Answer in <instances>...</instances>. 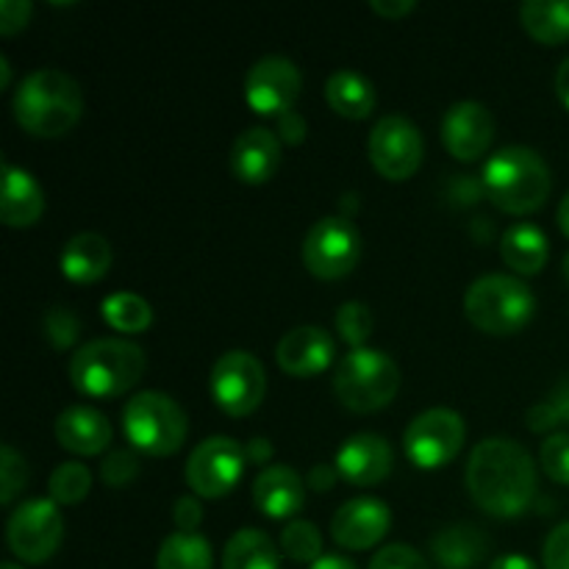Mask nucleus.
<instances>
[{"mask_svg": "<svg viewBox=\"0 0 569 569\" xmlns=\"http://www.w3.org/2000/svg\"><path fill=\"white\" fill-rule=\"evenodd\" d=\"M465 481L478 509L500 520L526 515L537 498V467L531 453L515 439L492 437L478 442Z\"/></svg>", "mask_w": 569, "mask_h": 569, "instance_id": "obj_1", "label": "nucleus"}, {"mask_svg": "<svg viewBox=\"0 0 569 569\" xmlns=\"http://www.w3.org/2000/svg\"><path fill=\"white\" fill-rule=\"evenodd\" d=\"M17 126L26 128L31 137L53 139L70 131L83 111V92L72 76L56 67L28 72L17 87L14 100Z\"/></svg>", "mask_w": 569, "mask_h": 569, "instance_id": "obj_2", "label": "nucleus"}, {"mask_svg": "<svg viewBox=\"0 0 569 569\" xmlns=\"http://www.w3.org/2000/svg\"><path fill=\"white\" fill-rule=\"evenodd\" d=\"M550 187H553L550 167L537 150L526 144L500 148L483 164V192L500 211L509 214H531L542 209Z\"/></svg>", "mask_w": 569, "mask_h": 569, "instance_id": "obj_3", "label": "nucleus"}, {"mask_svg": "<svg viewBox=\"0 0 569 569\" xmlns=\"http://www.w3.org/2000/svg\"><path fill=\"white\" fill-rule=\"evenodd\" d=\"M144 372V350L131 339H92L70 359V381L87 398L126 395Z\"/></svg>", "mask_w": 569, "mask_h": 569, "instance_id": "obj_4", "label": "nucleus"}, {"mask_svg": "<svg viewBox=\"0 0 569 569\" xmlns=\"http://www.w3.org/2000/svg\"><path fill=\"white\" fill-rule=\"evenodd\" d=\"M537 311V298L520 278L489 272L470 283L465 295V315L481 331L506 337L528 326Z\"/></svg>", "mask_w": 569, "mask_h": 569, "instance_id": "obj_5", "label": "nucleus"}, {"mask_svg": "<svg viewBox=\"0 0 569 569\" xmlns=\"http://www.w3.org/2000/svg\"><path fill=\"white\" fill-rule=\"evenodd\" d=\"M400 389V367L383 350L356 348L342 356L333 370V392L350 411L370 415L395 400Z\"/></svg>", "mask_w": 569, "mask_h": 569, "instance_id": "obj_6", "label": "nucleus"}, {"mask_svg": "<svg viewBox=\"0 0 569 569\" xmlns=\"http://www.w3.org/2000/svg\"><path fill=\"white\" fill-rule=\"evenodd\" d=\"M122 428L128 442L148 456H172L181 450L189 433L187 411L170 395L137 392L122 409Z\"/></svg>", "mask_w": 569, "mask_h": 569, "instance_id": "obj_7", "label": "nucleus"}, {"mask_svg": "<svg viewBox=\"0 0 569 569\" xmlns=\"http://www.w3.org/2000/svg\"><path fill=\"white\" fill-rule=\"evenodd\" d=\"M361 256V233L350 217L331 214L317 220L303 239V264L322 281H337L356 270Z\"/></svg>", "mask_w": 569, "mask_h": 569, "instance_id": "obj_8", "label": "nucleus"}, {"mask_svg": "<svg viewBox=\"0 0 569 569\" xmlns=\"http://www.w3.org/2000/svg\"><path fill=\"white\" fill-rule=\"evenodd\" d=\"M11 553L26 565H44L64 539V517L50 498H33L17 506L6 526Z\"/></svg>", "mask_w": 569, "mask_h": 569, "instance_id": "obj_9", "label": "nucleus"}, {"mask_svg": "<svg viewBox=\"0 0 569 569\" xmlns=\"http://www.w3.org/2000/svg\"><path fill=\"white\" fill-rule=\"evenodd\" d=\"M467 439V422L459 411L428 409L409 422L403 437L406 456L422 470H439L459 456Z\"/></svg>", "mask_w": 569, "mask_h": 569, "instance_id": "obj_10", "label": "nucleus"}, {"mask_svg": "<svg viewBox=\"0 0 569 569\" xmlns=\"http://www.w3.org/2000/svg\"><path fill=\"white\" fill-rule=\"evenodd\" d=\"M267 392V372L248 350H228L211 367V395L231 417H244L259 409Z\"/></svg>", "mask_w": 569, "mask_h": 569, "instance_id": "obj_11", "label": "nucleus"}, {"mask_svg": "<svg viewBox=\"0 0 569 569\" xmlns=\"http://www.w3.org/2000/svg\"><path fill=\"white\" fill-rule=\"evenodd\" d=\"M248 453L244 445L231 437H209L189 453L187 483L200 498H222L242 478Z\"/></svg>", "mask_w": 569, "mask_h": 569, "instance_id": "obj_12", "label": "nucleus"}, {"mask_svg": "<svg viewBox=\"0 0 569 569\" xmlns=\"http://www.w3.org/2000/svg\"><path fill=\"white\" fill-rule=\"evenodd\" d=\"M422 133L409 117L387 114L370 133V161L387 181H406L422 164Z\"/></svg>", "mask_w": 569, "mask_h": 569, "instance_id": "obj_13", "label": "nucleus"}, {"mask_svg": "<svg viewBox=\"0 0 569 569\" xmlns=\"http://www.w3.org/2000/svg\"><path fill=\"white\" fill-rule=\"evenodd\" d=\"M303 89L298 64L287 56H264L244 76V100L256 114L281 117L292 111Z\"/></svg>", "mask_w": 569, "mask_h": 569, "instance_id": "obj_14", "label": "nucleus"}, {"mask_svg": "<svg viewBox=\"0 0 569 569\" xmlns=\"http://www.w3.org/2000/svg\"><path fill=\"white\" fill-rule=\"evenodd\" d=\"M495 139V117L478 100H459L442 117V142L459 161H476Z\"/></svg>", "mask_w": 569, "mask_h": 569, "instance_id": "obj_15", "label": "nucleus"}, {"mask_svg": "<svg viewBox=\"0 0 569 569\" xmlns=\"http://www.w3.org/2000/svg\"><path fill=\"white\" fill-rule=\"evenodd\" d=\"M392 526L389 506L378 498H353L339 506L331 520L333 542L348 550H370Z\"/></svg>", "mask_w": 569, "mask_h": 569, "instance_id": "obj_16", "label": "nucleus"}, {"mask_svg": "<svg viewBox=\"0 0 569 569\" xmlns=\"http://www.w3.org/2000/svg\"><path fill=\"white\" fill-rule=\"evenodd\" d=\"M337 356V342L320 326H298L287 331L278 342L276 359L283 372L292 378H309L328 370Z\"/></svg>", "mask_w": 569, "mask_h": 569, "instance_id": "obj_17", "label": "nucleus"}, {"mask_svg": "<svg viewBox=\"0 0 569 569\" xmlns=\"http://www.w3.org/2000/svg\"><path fill=\"white\" fill-rule=\"evenodd\" d=\"M392 445L378 433H353L350 439H345L337 461H333L339 476L356 487H372V483L383 481L392 472Z\"/></svg>", "mask_w": 569, "mask_h": 569, "instance_id": "obj_18", "label": "nucleus"}, {"mask_svg": "<svg viewBox=\"0 0 569 569\" xmlns=\"http://www.w3.org/2000/svg\"><path fill=\"white\" fill-rule=\"evenodd\" d=\"M281 164V139L264 126L244 128L231 148V170L244 183H267Z\"/></svg>", "mask_w": 569, "mask_h": 569, "instance_id": "obj_19", "label": "nucleus"}, {"mask_svg": "<svg viewBox=\"0 0 569 569\" xmlns=\"http://www.w3.org/2000/svg\"><path fill=\"white\" fill-rule=\"evenodd\" d=\"M56 439L61 448L78 456H98L111 445V422L92 406H67L56 417Z\"/></svg>", "mask_w": 569, "mask_h": 569, "instance_id": "obj_20", "label": "nucleus"}, {"mask_svg": "<svg viewBox=\"0 0 569 569\" xmlns=\"http://www.w3.org/2000/svg\"><path fill=\"white\" fill-rule=\"evenodd\" d=\"M306 483L298 470L287 465H272L256 476L253 481V503L256 509L272 520H287L303 509Z\"/></svg>", "mask_w": 569, "mask_h": 569, "instance_id": "obj_21", "label": "nucleus"}, {"mask_svg": "<svg viewBox=\"0 0 569 569\" xmlns=\"http://www.w3.org/2000/svg\"><path fill=\"white\" fill-rule=\"evenodd\" d=\"M44 192L37 178L22 167L3 159V194H0V217L9 228H28L42 217Z\"/></svg>", "mask_w": 569, "mask_h": 569, "instance_id": "obj_22", "label": "nucleus"}, {"mask_svg": "<svg viewBox=\"0 0 569 569\" xmlns=\"http://www.w3.org/2000/svg\"><path fill=\"white\" fill-rule=\"evenodd\" d=\"M111 261H114V250L106 237L94 231L76 233L70 242L61 248L59 267L64 272V278L76 283H92L109 272Z\"/></svg>", "mask_w": 569, "mask_h": 569, "instance_id": "obj_23", "label": "nucleus"}, {"mask_svg": "<svg viewBox=\"0 0 569 569\" xmlns=\"http://www.w3.org/2000/svg\"><path fill=\"white\" fill-rule=\"evenodd\" d=\"M489 539L470 522L442 528L431 539V556L442 569H476L487 559Z\"/></svg>", "mask_w": 569, "mask_h": 569, "instance_id": "obj_24", "label": "nucleus"}, {"mask_svg": "<svg viewBox=\"0 0 569 569\" xmlns=\"http://www.w3.org/2000/svg\"><path fill=\"white\" fill-rule=\"evenodd\" d=\"M500 253L503 261L520 276H537L545 264H548V237L533 222H515L503 231L500 239Z\"/></svg>", "mask_w": 569, "mask_h": 569, "instance_id": "obj_25", "label": "nucleus"}, {"mask_svg": "<svg viewBox=\"0 0 569 569\" xmlns=\"http://www.w3.org/2000/svg\"><path fill=\"white\" fill-rule=\"evenodd\" d=\"M326 100L337 114L348 120H365L376 109V87L356 70H337L326 81Z\"/></svg>", "mask_w": 569, "mask_h": 569, "instance_id": "obj_26", "label": "nucleus"}, {"mask_svg": "<svg viewBox=\"0 0 569 569\" xmlns=\"http://www.w3.org/2000/svg\"><path fill=\"white\" fill-rule=\"evenodd\" d=\"M222 569H281V553L264 531L242 528L228 539Z\"/></svg>", "mask_w": 569, "mask_h": 569, "instance_id": "obj_27", "label": "nucleus"}, {"mask_svg": "<svg viewBox=\"0 0 569 569\" xmlns=\"http://www.w3.org/2000/svg\"><path fill=\"white\" fill-rule=\"evenodd\" d=\"M522 28L542 44L569 39V0H526L520 9Z\"/></svg>", "mask_w": 569, "mask_h": 569, "instance_id": "obj_28", "label": "nucleus"}, {"mask_svg": "<svg viewBox=\"0 0 569 569\" xmlns=\"http://www.w3.org/2000/svg\"><path fill=\"white\" fill-rule=\"evenodd\" d=\"M214 553H211L209 539L200 533L176 531L161 542L156 556V569H211Z\"/></svg>", "mask_w": 569, "mask_h": 569, "instance_id": "obj_29", "label": "nucleus"}, {"mask_svg": "<svg viewBox=\"0 0 569 569\" xmlns=\"http://www.w3.org/2000/svg\"><path fill=\"white\" fill-rule=\"evenodd\" d=\"M103 320L120 333H139L153 322V309L142 295L114 292L103 300Z\"/></svg>", "mask_w": 569, "mask_h": 569, "instance_id": "obj_30", "label": "nucleus"}, {"mask_svg": "<svg viewBox=\"0 0 569 569\" xmlns=\"http://www.w3.org/2000/svg\"><path fill=\"white\" fill-rule=\"evenodd\" d=\"M50 500L61 506L81 503L92 489V472L81 461H64L50 472Z\"/></svg>", "mask_w": 569, "mask_h": 569, "instance_id": "obj_31", "label": "nucleus"}, {"mask_svg": "<svg viewBox=\"0 0 569 569\" xmlns=\"http://www.w3.org/2000/svg\"><path fill=\"white\" fill-rule=\"evenodd\" d=\"M281 550L292 561L300 565H315L322 559V533L315 522L309 520H292L281 531Z\"/></svg>", "mask_w": 569, "mask_h": 569, "instance_id": "obj_32", "label": "nucleus"}, {"mask_svg": "<svg viewBox=\"0 0 569 569\" xmlns=\"http://www.w3.org/2000/svg\"><path fill=\"white\" fill-rule=\"evenodd\" d=\"M333 326H337V333L350 345V348H365V342L370 339L372 326V311L370 306L361 303V300H348L337 309V317H333Z\"/></svg>", "mask_w": 569, "mask_h": 569, "instance_id": "obj_33", "label": "nucleus"}, {"mask_svg": "<svg viewBox=\"0 0 569 569\" xmlns=\"http://www.w3.org/2000/svg\"><path fill=\"white\" fill-rule=\"evenodd\" d=\"M28 481V465L11 445H0V503L9 506Z\"/></svg>", "mask_w": 569, "mask_h": 569, "instance_id": "obj_34", "label": "nucleus"}, {"mask_svg": "<svg viewBox=\"0 0 569 569\" xmlns=\"http://www.w3.org/2000/svg\"><path fill=\"white\" fill-rule=\"evenodd\" d=\"M539 461L556 483L569 487V433H550L539 448Z\"/></svg>", "mask_w": 569, "mask_h": 569, "instance_id": "obj_35", "label": "nucleus"}, {"mask_svg": "<svg viewBox=\"0 0 569 569\" xmlns=\"http://www.w3.org/2000/svg\"><path fill=\"white\" fill-rule=\"evenodd\" d=\"M42 328L44 337H48V342L53 345V348H70L78 339V333H81V322H78L76 311L64 309V306L50 309L48 315H44Z\"/></svg>", "mask_w": 569, "mask_h": 569, "instance_id": "obj_36", "label": "nucleus"}, {"mask_svg": "<svg viewBox=\"0 0 569 569\" xmlns=\"http://www.w3.org/2000/svg\"><path fill=\"white\" fill-rule=\"evenodd\" d=\"M100 476H103V481L109 483V487L114 489L128 487V483L139 476V459L131 453V450L114 448L109 456H106L103 465H100Z\"/></svg>", "mask_w": 569, "mask_h": 569, "instance_id": "obj_37", "label": "nucleus"}, {"mask_svg": "<svg viewBox=\"0 0 569 569\" xmlns=\"http://www.w3.org/2000/svg\"><path fill=\"white\" fill-rule=\"evenodd\" d=\"M370 569H428L426 559H422L420 550H415L411 545H387V548L378 550L372 556Z\"/></svg>", "mask_w": 569, "mask_h": 569, "instance_id": "obj_38", "label": "nucleus"}, {"mask_svg": "<svg viewBox=\"0 0 569 569\" xmlns=\"http://www.w3.org/2000/svg\"><path fill=\"white\" fill-rule=\"evenodd\" d=\"M542 559L545 569H569V520L548 533Z\"/></svg>", "mask_w": 569, "mask_h": 569, "instance_id": "obj_39", "label": "nucleus"}, {"mask_svg": "<svg viewBox=\"0 0 569 569\" xmlns=\"http://www.w3.org/2000/svg\"><path fill=\"white\" fill-rule=\"evenodd\" d=\"M33 6L28 0H0V33L11 37V33L22 31L31 20Z\"/></svg>", "mask_w": 569, "mask_h": 569, "instance_id": "obj_40", "label": "nucleus"}, {"mask_svg": "<svg viewBox=\"0 0 569 569\" xmlns=\"http://www.w3.org/2000/svg\"><path fill=\"white\" fill-rule=\"evenodd\" d=\"M172 520H176L178 531L194 533L200 522H203V509H200L198 500L183 495V498H178L176 506H172Z\"/></svg>", "mask_w": 569, "mask_h": 569, "instance_id": "obj_41", "label": "nucleus"}, {"mask_svg": "<svg viewBox=\"0 0 569 569\" xmlns=\"http://www.w3.org/2000/svg\"><path fill=\"white\" fill-rule=\"evenodd\" d=\"M526 420H528V428H531V431H537V433L553 431L556 426H561L559 415H556V409L548 403V400H545V403L531 406V409H528Z\"/></svg>", "mask_w": 569, "mask_h": 569, "instance_id": "obj_42", "label": "nucleus"}, {"mask_svg": "<svg viewBox=\"0 0 569 569\" xmlns=\"http://www.w3.org/2000/svg\"><path fill=\"white\" fill-rule=\"evenodd\" d=\"M278 133H281L283 142L300 144L306 139V120L298 111H287V114L278 117Z\"/></svg>", "mask_w": 569, "mask_h": 569, "instance_id": "obj_43", "label": "nucleus"}, {"mask_svg": "<svg viewBox=\"0 0 569 569\" xmlns=\"http://www.w3.org/2000/svg\"><path fill=\"white\" fill-rule=\"evenodd\" d=\"M548 403L553 406L559 420L565 422V426H569V372H565V376L559 378V383H556L553 392H550Z\"/></svg>", "mask_w": 569, "mask_h": 569, "instance_id": "obj_44", "label": "nucleus"}, {"mask_svg": "<svg viewBox=\"0 0 569 569\" xmlns=\"http://www.w3.org/2000/svg\"><path fill=\"white\" fill-rule=\"evenodd\" d=\"M415 6V0H370V9L376 11V14L387 17V20H398V17L409 14Z\"/></svg>", "mask_w": 569, "mask_h": 569, "instance_id": "obj_45", "label": "nucleus"}, {"mask_svg": "<svg viewBox=\"0 0 569 569\" xmlns=\"http://www.w3.org/2000/svg\"><path fill=\"white\" fill-rule=\"evenodd\" d=\"M337 467L331 465H315L309 472V489H315V492H328V489L337 483Z\"/></svg>", "mask_w": 569, "mask_h": 569, "instance_id": "obj_46", "label": "nucleus"}, {"mask_svg": "<svg viewBox=\"0 0 569 569\" xmlns=\"http://www.w3.org/2000/svg\"><path fill=\"white\" fill-rule=\"evenodd\" d=\"M244 453H248V461H253V465H264L267 459L272 456V448H270V439H250L248 445H244Z\"/></svg>", "mask_w": 569, "mask_h": 569, "instance_id": "obj_47", "label": "nucleus"}, {"mask_svg": "<svg viewBox=\"0 0 569 569\" xmlns=\"http://www.w3.org/2000/svg\"><path fill=\"white\" fill-rule=\"evenodd\" d=\"M489 569H539V567L533 565L528 556L506 553V556H498V559L492 561V567H489Z\"/></svg>", "mask_w": 569, "mask_h": 569, "instance_id": "obj_48", "label": "nucleus"}, {"mask_svg": "<svg viewBox=\"0 0 569 569\" xmlns=\"http://www.w3.org/2000/svg\"><path fill=\"white\" fill-rule=\"evenodd\" d=\"M556 94H559L561 103L569 109V56L561 61L559 72H556Z\"/></svg>", "mask_w": 569, "mask_h": 569, "instance_id": "obj_49", "label": "nucleus"}, {"mask_svg": "<svg viewBox=\"0 0 569 569\" xmlns=\"http://www.w3.org/2000/svg\"><path fill=\"white\" fill-rule=\"evenodd\" d=\"M309 569H359V567H356L350 559H345V556H322V559H317Z\"/></svg>", "mask_w": 569, "mask_h": 569, "instance_id": "obj_50", "label": "nucleus"}, {"mask_svg": "<svg viewBox=\"0 0 569 569\" xmlns=\"http://www.w3.org/2000/svg\"><path fill=\"white\" fill-rule=\"evenodd\" d=\"M559 226H561V231H565L569 237V192L565 194V200L559 203Z\"/></svg>", "mask_w": 569, "mask_h": 569, "instance_id": "obj_51", "label": "nucleus"}, {"mask_svg": "<svg viewBox=\"0 0 569 569\" xmlns=\"http://www.w3.org/2000/svg\"><path fill=\"white\" fill-rule=\"evenodd\" d=\"M11 81V67H9V59L6 56H0V87H9Z\"/></svg>", "mask_w": 569, "mask_h": 569, "instance_id": "obj_52", "label": "nucleus"}, {"mask_svg": "<svg viewBox=\"0 0 569 569\" xmlns=\"http://www.w3.org/2000/svg\"><path fill=\"white\" fill-rule=\"evenodd\" d=\"M0 569H22V565H14V561H3V567Z\"/></svg>", "mask_w": 569, "mask_h": 569, "instance_id": "obj_53", "label": "nucleus"}, {"mask_svg": "<svg viewBox=\"0 0 569 569\" xmlns=\"http://www.w3.org/2000/svg\"><path fill=\"white\" fill-rule=\"evenodd\" d=\"M565 276H567V281H569V253L565 256Z\"/></svg>", "mask_w": 569, "mask_h": 569, "instance_id": "obj_54", "label": "nucleus"}]
</instances>
